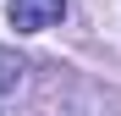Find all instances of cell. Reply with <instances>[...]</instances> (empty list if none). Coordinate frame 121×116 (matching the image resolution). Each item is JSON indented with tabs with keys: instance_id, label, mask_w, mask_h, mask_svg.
<instances>
[{
	"instance_id": "6da1fadb",
	"label": "cell",
	"mask_w": 121,
	"mask_h": 116,
	"mask_svg": "<svg viewBox=\"0 0 121 116\" xmlns=\"http://www.w3.org/2000/svg\"><path fill=\"white\" fill-rule=\"evenodd\" d=\"M6 17L17 33H44L66 17V0H6Z\"/></svg>"
},
{
	"instance_id": "7a4b0ae2",
	"label": "cell",
	"mask_w": 121,
	"mask_h": 116,
	"mask_svg": "<svg viewBox=\"0 0 121 116\" xmlns=\"http://www.w3.org/2000/svg\"><path fill=\"white\" fill-rule=\"evenodd\" d=\"M17 83H22V61H17L11 50H0V94H11Z\"/></svg>"
}]
</instances>
